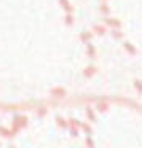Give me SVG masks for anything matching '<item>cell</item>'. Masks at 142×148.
<instances>
[{
    "label": "cell",
    "mask_w": 142,
    "mask_h": 148,
    "mask_svg": "<svg viewBox=\"0 0 142 148\" xmlns=\"http://www.w3.org/2000/svg\"><path fill=\"white\" fill-rule=\"evenodd\" d=\"M29 124V118L26 115H14L13 116V124H11V132L14 135H18V132L23 131L24 127H27Z\"/></svg>",
    "instance_id": "obj_1"
},
{
    "label": "cell",
    "mask_w": 142,
    "mask_h": 148,
    "mask_svg": "<svg viewBox=\"0 0 142 148\" xmlns=\"http://www.w3.org/2000/svg\"><path fill=\"white\" fill-rule=\"evenodd\" d=\"M81 124L83 123L78 121L77 118H70L69 119V134H70V137H78V131L81 129Z\"/></svg>",
    "instance_id": "obj_2"
},
{
    "label": "cell",
    "mask_w": 142,
    "mask_h": 148,
    "mask_svg": "<svg viewBox=\"0 0 142 148\" xmlns=\"http://www.w3.org/2000/svg\"><path fill=\"white\" fill-rule=\"evenodd\" d=\"M50 96H51L53 99H64V97H67V89L62 88V86L51 88V89H50Z\"/></svg>",
    "instance_id": "obj_3"
},
{
    "label": "cell",
    "mask_w": 142,
    "mask_h": 148,
    "mask_svg": "<svg viewBox=\"0 0 142 148\" xmlns=\"http://www.w3.org/2000/svg\"><path fill=\"white\" fill-rule=\"evenodd\" d=\"M104 24H105L107 27H112V29H120V27H121V23H120L118 19H115V18H105V19H104Z\"/></svg>",
    "instance_id": "obj_4"
},
{
    "label": "cell",
    "mask_w": 142,
    "mask_h": 148,
    "mask_svg": "<svg viewBox=\"0 0 142 148\" xmlns=\"http://www.w3.org/2000/svg\"><path fill=\"white\" fill-rule=\"evenodd\" d=\"M94 110L99 113H105L107 110H109V102L107 100H97L96 105H94Z\"/></svg>",
    "instance_id": "obj_5"
},
{
    "label": "cell",
    "mask_w": 142,
    "mask_h": 148,
    "mask_svg": "<svg viewBox=\"0 0 142 148\" xmlns=\"http://www.w3.org/2000/svg\"><path fill=\"white\" fill-rule=\"evenodd\" d=\"M54 123H56V126H58L59 129H69V121H67V119H64L61 115H56L54 116Z\"/></svg>",
    "instance_id": "obj_6"
},
{
    "label": "cell",
    "mask_w": 142,
    "mask_h": 148,
    "mask_svg": "<svg viewBox=\"0 0 142 148\" xmlns=\"http://www.w3.org/2000/svg\"><path fill=\"white\" fill-rule=\"evenodd\" d=\"M85 113H86V118L90 119L91 123H96V121H97L96 112H94V108H93V107H86V110H85Z\"/></svg>",
    "instance_id": "obj_7"
},
{
    "label": "cell",
    "mask_w": 142,
    "mask_h": 148,
    "mask_svg": "<svg viewBox=\"0 0 142 148\" xmlns=\"http://www.w3.org/2000/svg\"><path fill=\"white\" fill-rule=\"evenodd\" d=\"M0 137H5V138H13L14 134L11 132V129L5 127V126H0Z\"/></svg>",
    "instance_id": "obj_8"
},
{
    "label": "cell",
    "mask_w": 142,
    "mask_h": 148,
    "mask_svg": "<svg viewBox=\"0 0 142 148\" xmlns=\"http://www.w3.org/2000/svg\"><path fill=\"white\" fill-rule=\"evenodd\" d=\"M96 72H97V69L94 67V65H88V67L83 70V77L85 78H91V77L96 75Z\"/></svg>",
    "instance_id": "obj_9"
},
{
    "label": "cell",
    "mask_w": 142,
    "mask_h": 148,
    "mask_svg": "<svg viewBox=\"0 0 142 148\" xmlns=\"http://www.w3.org/2000/svg\"><path fill=\"white\" fill-rule=\"evenodd\" d=\"M59 3H61L62 8H64L65 13H67V14H72V11H74V7L69 3V0H59Z\"/></svg>",
    "instance_id": "obj_10"
},
{
    "label": "cell",
    "mask_w": 142,
    "mask_h": 148,
    "mask_svg": "<svg viewBox=\"0 0 142 148\" xmlns=\"http://www.w3.org/2000/svg\"><path fill=\"white\" fill-rule=\"evenodd\" d=\"M86 54H88V58H90V59L96 58V48H94L93 43H88V45H86Z\"/></svg>",
    "instance_id": "obj_11"
},
{
    "label": "cell",
    "mask_w": 142,
    "mask_h": 148,
    "mask_svg": "<svg viewBox=\"0 0 142 148\" xmlns=\"http://www.w3.org/2000/svg\"><path fill=\"white\" fill-rule=\"evenodd\" d=\"M93 32L97 34V35H104V34H107V30H105V26H102V24H96V26L93 27Z\"/></svg>",
    "instance_id": "obj_12"
},
{
    "label": "cell",
    "mask_w": 142,
    "mask_h": 148,
    "mask_svg": "<svg viewBox=\"0 0 142 148\" xmlns=\"http://www.w3.org/2000/svg\"><path fill=\"white\" fill-rule=\"evenodd\" d=\"M132 86H134L136 92H137L139 96H142V80H137V78H136V80L132 81Z\"/></svg>",
    "instance_id": "obj_13"
},
{
    "label": "cell",
    "mask_w": 142,
    "mask_h": 148,
    "mask_svg": "<svg viewBox=\"0 0 142 148\" xmlns=\"http://www.w3.org/2000/svg\"><path fill=\"white\" fill-rule=\"evenodd\" d=\"M123 46H125V49H126V51L129 53V54H132V56H136V54H137V49H136L134 46L131 45V43L125 42V43H123Z\"/></svg>",
    "instance_id": "obj_14"
},
{
    "label": "cell",
    "mask_w": 142,
    "mask_h": 148,
    "mask_svg": "<svg viewBox=\"0 0 142 148\" xmlns=\"http://www.w3.org/2000/svg\"><path fill=\"white\" fill-rule=\"evenodd\" d=\"M91 37H93V34H91V32H83V34H80V37H78V38H80L83 43H86V45H88V43H90V40H91Z\"/></svg>",
    "instance_id": "obj_15"
},
{
    "label": "cell",
    "mask_w": 142,
    "mask_h": 148,
    "mask_svg": "<svg viewBox=\"0 0 142 148\" xmlns=\"http://www.w3.org/2000/svg\"><path fill=\"white\" fill-rule=\"evenodd\" d=\"M81 131L85 132V135H91V134H93V127H91L88 123H83V124H81Z\"/></svg>",
    "instance_id": "obj_16"
},
{
    "label": "cell",
    "mask_w": 142,
    "mask_h": 148,
    "mask_svg": "<svg viewBox=\"0 0 142 148\" xmlns=\"http://www.w3.org/2000/svg\"><path fill=\"white\" fill-rule=\"evenodd\" d=\"M85 145H86V148H94V140L91 135H86V138H85Z\"/></svg>",
    "instance_id": "obj_17"
},
{
    "label": "cell",
    "mask_w": 142,
    "mask_h": 148,
    "mask_svg": "<svg viewBox=\"0 0 142 148\" xmlns=\"http://www.w3.org/2000/svg\"><path fill=\"white\" fill-rule=\"evenodd\" d=\"M112 37H113V38H116V40H120V38H123V32H121V30H118V29H113L112 30Z\"/></svg>",
    "instance_id": "obj_18"
},
{
    "label": "cell",
    "mask_w": 142,
    "mask_h": 148,
    "mask_svg": "<svg viewBox=\"0 0 142 148\" xmlns=\"http://www.w3.org/2000/svg\"><path fill=\"white\" fill-rule=\"evenodd\" d=\"M46 113H48V110H46L45 107H43V108H42V107H40V108H37V116H39V118H42V116H45Z\"/></svg>",
    "instance_id": "obj_19"
},
{
    "label": "cell",
    "mask_w": 142,
    "mask_h": 148,
    "mask_svg": "<svg viewBox=\"0 0 142 148\" xmlns=\"http://www.w3.org/2000/svg\"><path fill=\"white\" fill-rule=\"evenodd\" d=\"M64 23L67 24V26H72V24H74V16H72V14H65Z\"/></svg>",
    "instance_id": "obj_20"
},
{
    "label": "cell",
    "mask_w": 142,
    "mask_h": 148,
    "mask_svg": "<svg viewBox=\"0 0 142 148\" xmlns=\"http://www.w3.org/2000/svg\"><path fill=\"white\" fill-rule=\"evenodd\" d=\"M99 10H101V13H104V14H109V13H110V8L107 7L105 3H102V5H101V8H99Z\"/></svg>",
    "instance_id": "obj_21"
},
{
    "label": "cell",
    "mask_w": 142,
    "mask_h": 148,
    "mask_svg": "<svg viewBox=\"0 0 142 148\" xmlns=\"http://www.w3.org/2000/svg\"><path fill=\"white\" fill-rule=\"evenodd\" d=\"M10 148H16V147H14V145H11V147H10Z\"/></svg>",
    "instance_id": "obj_22"
},
{
    "label": "cell",
    "mask_w": 142,
    "mask_h": 148,
    "mask_svg": "<svg viewBox=\"0 0 142 148\" xmlns=\"http://www.w3.org/2000/svg\"><path fill=\"white\" fill-rule=\"evenodd\" d=\"M101 2H105V0H101Z\"/></svg>",
    "instance_id": "obj_23"
},
{
    "label": "cell",
    "mask_w": 142,
    "mask_h": 148,
    "mask_svg": "<svg viewBox=\"0 0 142 148\" xmlns=\"http://www.w3.org/2000/svg\"><path fill=\"white\" fill-rule=\"evenodd\" d=\"M0 147H2V142H0Z\"/></svg>",
    "instance_id": "obj_24"
}]
</instances>
